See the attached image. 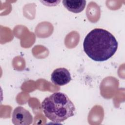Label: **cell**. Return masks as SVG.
Returning a JSON list of instances; mask_svg holds the SVG:
<instances>
[{"mask_svg":"<svg viewBox=\"0 0 125 125\" xmlns=\"http://www.w3.org/2000/svg\"><path fill=\"white\" fill-rule=\"evenodd\" d=\"M12 122L15 125H29L33 122V117L29 111L19 106L13 112Z\"/></svg>","mask_w":125,"mask_h":125,"instance_id":"cell-3","label":"cell"},{"mask_svg":"<svg viewBox=\"0 0 125 125\" xmlns=\"http://www.w3.org/2000/svg\"><path fill=\"white\" fill-rule=\"evenodd\" d=\"M42 108L45 116L55 123H62L75 114V107L64 93H53L42 101Z\"/></svg>","mask_w":125,"mask_h":125,"instance_id":"cell-2","label":"cell"},{"mask_svg":"<svg viewBox=\"0 0 125 125\" xmlns=\"http://www.w3.org/2000/svg\"><path fill=\"white\" fill-rule=\"evenodd\" d=\"M64 6L69 11L79 13L82 12L86 5L85 0H62Z\"/></svg>","mask_w":125,"mask_h":125,"instance_id":"cell-5","label":"cell"},{"mask_svg":"<svg viewBox=\"0 0 125 125\" xmlns=\"http://www.w3.org/2000/svg\"><path fill=\"white\" fill-rule=\"evenodd\" d=\"M118 45L115 37L102 28H95L90 31L83 43L85 54L96 62H104L112 57L116 52Z\"/></svg>","mask_w":125,"mask_h":125,"instance_id":"cell-1","label":"cell"},{"mask_svg":"<svg viewBox=\"0 0 125 125\" xmlns=\"http://www.w3.org/2000/svg\"><path fill=\"white\" fill-rule=\"evenodd\" d=\"M72 80L69 71L63 67L55 69L51 75V80L55 85L62 86L69 83Z\"/></svg>","mask_w":125,"mask_h":125,"instance_id":"cell-4","label":"cell"}]
</instances>
